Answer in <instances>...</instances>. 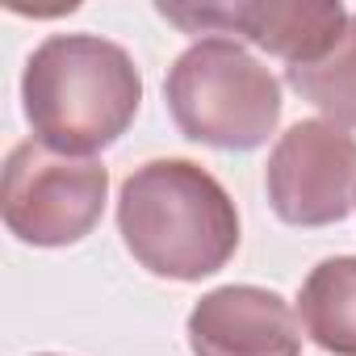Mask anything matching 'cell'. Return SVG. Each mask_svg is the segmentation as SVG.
<instances>
[{
  "label": "cell",
  "mask_w": 356,
  "mask_h": 356,
  "mask_svg": "<svg viewBox=\"0 0 356 356\" xmlns=\"http://www.w3.org/2000/svg\"><path fill=\"white\" fill-rule=\"evenodd\" d=\"M143 105V72L101 34H51L22 72V109L34 138L59 155L92 159L113 147Z\"/></svg>",
  "instance_id": "6da1fadb"
},
{
  "label": "cell",
  "mask_w": 356,
  "mask_h": 356,
  "mask_svg": "<svg viewBox=\"0 0 356 356\" xmlns=\"http://www.w3.org/2000/svg\"><path fill=\"white\" fill-rule=\"evenodd\" d=\"M126 252L163 281H202L239 252V210L193 159H151L118 193Z\"/></svg>",
  "instance_id": "7a4b0ae2"
},
{
  "label": "cell",
  "mask_w": 356,
  "mask_h": 356,
  "mask_svg": "<svg viewBox=\"0 0 356 356\" xmlns=\"http://www.w3.org/2000/svg\"><path fill=\"white\" fill-rule=\"evenodd\" d=\"M168 113L189 143L256 151L281 122L277 76L235 38L210 34L176 55L163 80Z\"/></svg>",
  "instance_id": "3957f363"
},
{
  "label": "cell",
  "mask_w": 356,
  "mask_h": 356,
  "mask_svg": "<svg viewBox=\"0 0 356 356\" xmlns=\"http://www.w3.org/2000/svg\"><path fill=\"white\" fill-rule=\"evenodd\" d=\"M109 172L97 159H76L26 138L5 159L0 210L13 239L30 248H67L92 235L105 214Z\"/></svg>",
  "instance_id": "277c9868"
},
{
  "label": "cell",
  "mask_w": 356,
  "mask_h": 356,
  "mask_svg": "<svg viewBox=\"0 0 356 356\" xmlns=\"http://www.w3.org/2000/svg\"><path fill=\"white\" fill-rule=\"evenodd\" d=\"M356 138L327 122H293L268 151L264 193L281 222L289 227H331L343 222L356 202Z\"/></svg>",
  "instance_id": "5b68a950"
},
{
  "label": "cell",
  "mask_w": 356,
  "mask_h": 356,
  "mask_svg": "<svg viewBox=\"0 0 356 356\" xmlns=\"http://www.w3.org/2000/svg\"><path fill=\"white\" fill-rule=\"evenodd\" d=\"M155 13L189 34H239L252 47L306 67L323 59L348 26L339 0H235V5H155Z\"/></svg>",
  "instance_id": "8992f818"
},
{
  "label": "cell",
  "mask_w": 356,
  "mask_h": 356,
  "mask_svg": "<svg viewBox=\"0 0 356 356\" xmlns=\"http://www.w3.org/2000/svg\"><path fill=\"white\" fill-rule=\"evenodd\" d=\"M193 356H302L289 302L260 285H218L202 293L185 323Z\"/></svg>",
  "instance_id": "52a82bcc"
},
{
  "label": "cell",
  "mask_w": 356,
  "mask_h": 356,
  "mask_svg": "<svg viewBox=\"0 0 356 356\" xmlns=\"http://www.w3.org/2000/svg\"><path fill=\"white\" fill-rule=\"evenodd\" d=\"M298 318L327 356H356V256H331L306 273Z\"/></svg>",
  "instance_id": "ba28073f"
},
{
  "label": "cell",
  "mask_w": 356,
  "mask_h": 356,
  "mask_svg": "<svg viewBox=\"0 0 356 356\" xmlns=\"http://www.w3.org/2000/svg\"><path fill=\"white\" fill-rule=\"evenodd\" d=\"M285 80L302 101L323 109L335 126L356 130V13H348L343 34L323 59L306 67H285Z\"/></svg>",
  "instance_id": "9c48e42d"
},
{
  "label": "cell",
  "mask_w": 356,
  "mask_h": 356,
  "mask_svg": "<svg viewBox=\"0 0 356 356\" xmlns=\"http://www.w3.org/2000/svg\"><path fill=\"white\" fill-rule=\"evenodd\" d=\"M42 356H55V352H42Z\"/></svg>",
  "instance_id": "30bf717a"
}]
</instances>
